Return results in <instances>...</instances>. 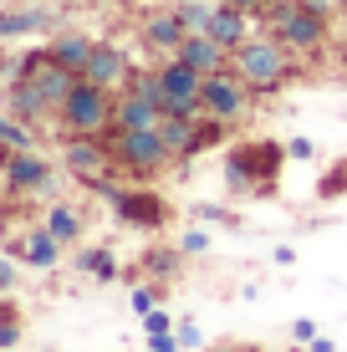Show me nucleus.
Wrapping results in <instances>:
<instances>
[{"label":"nucleus","mask_w":347,"mask_h":352,"mask_svg":"<svg viewBox=\"0 0 347 352\" xmlns=\"http://www.w3.org/2000/svg\"><path fill=\"white\" fill-rule=\"evenodd\" d=\"M260 26H266L291 56H322L332 46V21L306 10L302 0H271L260 10Z\"/></svg>","instance_id":"f257e3e1"},{"label":"nucleus","mask_w":347,"mask_h":352,"mask_svg":"<svg viewBox=\"0 0 347 352\" xmlns=\"http://www.w3.org/2000/svg\"><path fill=\"white\" fill-rule=\"evenodd\" d=\"M230 67L245 77V87L256 92V97H276V92L286 87V82L296 77V56L286 52V46H281L271 31L250 36V41L240 46V52L230 56Z\"/></svg>","instance_id":"f03ea898"},{"label":"nucleus","mask_w":347,"mask_h":352,"mask_svg":"<svg viewBox=\"0 0 347 352\" xmlns=\"http://www.w3.org/2000/svg\"><path fill=\"white\" fill-rule=\"evenodd\" d=\"M286 159H291L286 143H276V138H245V143H235L230 159H225V184H230L235 194H271Z\"/></svg>","instance_id":"7ed1b4c3"},{"label":"nucleus","mask_w":347,"mask_h":352,"mask_svg":"<svg viewBox=\"0 0 347 352\" xmlns=\"http://www.w3.org/2000/svg\"><path fill=\"white\" fill-rule=\"evenodd\" d=\"M107 143H113V159L123 168L128 179H138V184H148V179H159L164 168H179L174 148L164 143L159 128H128V133H107Z\"/></svg>","instance_id":"20e7f679"},{"label":"nucleus","mask_w":347,"mask_h":352,"mask_svg":"<svg viewBox=\"0 0 347 352\" xmlns=\"http://www.w3.org/2000/svg\"><path fill=\"white\" fill-rule=\"evenodd\" d=\"M113 92L92 87L87 77L77 82V87L67 92V102L56 107V123H62V133H92V138H107L113 133Z\"/></svg>","instance_id":"39448f33"},{"label":"nucleus","mask_w":347,"mask_h":352,"mask_svg":"<svg viewBox=\"0 0 347 352\" xmlns=\"http://www.w3.org/2000/svg\"><path fill=\"white\" fill-rule=\"evenodd\" d=\"M92 189L113 204L117 220L133 225V230H164L174 220V204L164 199V194H153V189H123V184H113V179H102V184H92Z\"/></svg>","instance_id":"423d86ee"},{"label":"nucleus","mask_w":347,"mask_h":352,"mask_svg":"<svg viewBox=\"0 0 347 352\" xmlns=\"http://www.w3.org/2000/svg\"><path fill=\"white\" fill-rule=\"evenodd\" d=\"M62 168L77 184H102V179L117 174V159H113V143L107 138H92V133H67L62 143Z\"/></svg>","instance_id":"0eeeda50"},{"label":"nucleus","mask_w":347,"mask_h":352,"mask_svg":"<svg viewBox=\"0 0 347 352\" xmlns=\"http://www.w3.org/2000/svg\"><path fill=\"white\" fill-rule=\"evenodd\" d=\"M250 102H256V92L245 87V77L235 67L214 72V77H205V118H220V123H245L250 118Z\"/></svg>","instance_id":"6e6552de"},{"label":"nucleus","mask_w":347,"mask_h":352,"mask_svg":"<svg viewBox=\"0 0 347 352\" xmlns=\"http://www.w3.org/2000/svg\"><path fill=\"white\" fill-rule=\"evenodd\" d=\"M16 82H31V87L41 92L46 102H52V113H56V107L67 102V92L77 87L82 77H77V72H67L62 62H56V56H52V46H41V52H26V56H21V77H16Z\"/></svg>","instance_id":"1a4fd4ad"},{"label":"nucleus","mask_w":347,"mask_h":352,"mask_svg":"<svg viewBox=\"0 0 347 352\" xmlns=\"http://www.w3.org/2000/svg\"><path fill=\"white\" fill-rule=\"evenodd\" d=\"M0 184H5L10 194H52L56 189V168H52V159H46L41 148H21V153L5 159Z\"/></svg>","instance_id":"9d476101"},{"label":"nucleus","mask_w":347,"mask_h":352,"mask_svg":"<svg viewBox=\"0 0 347 352\" xmlns=\"http://www.w3.org/2000/svg\"><path fill=\"white\" fill-rule=\"evenodd\" d=\"M82 77L92 82V87H102V92H123L128 82H133V62H128V52L117 41H98L92 46V56H87V72Z\"/></svg>","instance_id":"9b49d317"},{"label":"nucleus","mask_w":347,"mask_h":352,"mask_svg":"<svg viewBox=\"0 0 347 352\" xmlns=\"http://www.w3.org/2000/svg\"><path fill=\"white\" fill-rule=\"evenodd\" d=\"M184 21H179V10L174 6H153V10H143V21H138V41L148 46L153 56H174L179 46H184Z\"/></svg>","instance_id":"f8f14e48"},{"label":"nucleus","mask_w":347,"mask_h":352,"mask_svg":"<svg viewBox=\"0 0 347 352\" xmlns=\"http://www.w3.org/2000/svg\"><path fill=\"white\" fill-rule=\"evenodd\" d=\"M62 250H67V245H62L46 225H31L26 235L5 240V256H16L21 265H31V271H56V265H62Z\"/></svg>","instance_id":"ddd939ff"},{"label":"nucleus","mask_w":347,"mask_h":352,"mask_svg":"<svg viewBox=\"0 0 347 352\" xmlns=\"http://www.w3.org/2000/svg\"><path fill=\"white\" fill-rule=\"evenodd\" d=\"M164 123V107L159 97L138 92V87H123L113 102V133H128V128H159Z\"/></svg>","instance_id":"4468645a"},{"label":"nucleus","mask_w":347,"mask_h":352,"mask_svg":"<svg viewBox=\"0 0 347 352\" xmlns=\"http://www.w3.org/2000/svg\"><path fill=\"white\" fill-rule=\"evenodd\" d=\"M210 36L235 56L250 36H256V16H250V10H240V6H225V0H220V10H214V21H210Z\"/></svg>","instance_id":"2eb2a0df"},{"label":"nucleus","mask_w":347,"mask_h":352,"mask_svg":"<svg viewBox=\"0 0 347 352\" xmlns=\"http://www.w3.org/2000/svg\"><path fill=\"white\" fill-rule=\"evenodd\" d=\"M41 225L52 230V235L62 240L67 250H77L82 235H87V214H82L71 199H52V204H46V214H41Z\"/></svg>","instance_id":"dca6fc26"},{"label":"nucleus","mask_w":347,"mask_h":352,"mask_svg":"<svg viewBox=\"0 0 347 352\" xmlns=\"http://www.w3.org/2000/svg\"><path fill=\"white\" fill-rule=\"evenodd\" d=\"M174 56H184L194 72H205V77H214V72H225L230 67V52H225L220 41H214L210 31H199V36H184V46H179Z\"/></svg>","instance_id":"f3484780"},{"label":"nucleus","mask_w":347,"mask_h":352,"mask_svg":"<svg viewBox=\"0 0 347 352\" xmlns=\"http://www.w3.org/2000/svg\"><path fill=\"white\" fill-rule=\"evenodd\" d=\"M52 10H36V6H10L0 10V41H16V36H36V31H52Z\"/></svg>","instance_id":"a211bd4d"},{"label":"nucleus","mask_w":347,"mask_h":352,"mask_svg":"<svg viewBox=\"0 0 347 352\" xmlns=\"http://www.w3.org/2000/svg\"><path fill=\"white\" fill-rule=\"evenodd\" d=\"M5 107L21 118V123H31V128H36V123H46V118H56V113H52V102H46V97L31 87V82H10V87H5Z\"/></svg>","instance_id":"6ab92c4d"},{"label":"nucleus","mask_w":347,"mask_h":352,"mask_svg":"<svg viewBox=\"0 0 347 352\" xmlns=\"http://www.w3.org/2000/svg\"><path fill=\"white\" fill-rule=\"evenodd\" d=\"M92 46H98V41H92V36H82V31H56V36H52V56H56L67 72H77V77L87 72Z\"/></svg>","instance_id":"aec40b11"},{"label":"nucleus","mask_w":347,"mask_h":352,"mask_svg":"<svg viewBox=\"0 0 347 352\" xmlns=\"http://www.w3.org/2000/svg\"><path fill=\"white\" fill-rule=\"evenodd\" d=\"M159 133H164V143L174 148V159H179V168H184L189 159H194V138H199V118H164L159 123Z\"/></svg>","instance_id":"412c9836"},{"label":"nucleus","mask_w":347,"mask_h":352,"mask_svg":"<svg viewBox=\"0 0 347 352\" xmlns=\"http://www.w3.org/2000/svg\"><path fill=\"white\" fill-rule=\"evenodd\" d=\"M77 271L92 276V281H117V261L107 245H82L77 250Z\"/></svg>","instance_id":"4be33fe9"},{"label":"nucleus","mask_w":347,"mask_h":352,"mask_svg":"<svg viewBox=\"0 0 347 352\" xmlns=\"http://www.w3.org/2000/svg\"><path fill=\"white\" fill-rule=\"evenodd\" d=\"M184 261H189V256H184L179 245H169V250H148V256H143V271H148L153 281H164V286H169L174 276L184 271Z\"/></svg>","instance_id":"5701e85b"},{"label":"nucleus","mask_w":347,"mask_h":352,"mask_svg":"<svg viewBox=\"0 0 347 352\" xmlns=\"http://www.w3.org/2000/svg\"><path fill=\"white\" fill-rule=\"evenodd\" d=\"M174 10H179V21H184V31L199 36V31H210V21H214V10H220V0H174Z\"/></svg>","instance_id":"b1692460"},{"label":"nucleus","mask_w":347,"mask_h":352,"mask_svg":"<svg viewBox=\"0 0 347 352\" xmlns=\"http://www.w3.org/2000/svg\"><path fill=\"white\" fill-rule=\"evenodd\" d=\"M0 148H10V153L36 148V128H31V123H21L16 113H0Z\"/></svg>","instance_id":"393cba45"},{"label":"nucleus","mask_w":347,"mask_h":352,"mask_svg":"<svg viewBox=\"0 0 347 352\" xmlns=\"http://www.w3.org/2000/svg\"><path fill=\"white\" fill-rule=\"evenodd\" d=\"M164 296H169V286H164V281H148V286H133V296H128V307H133L138 317H148L153 307H164Z\"/></svg>","instance_id":"a878e982"},{"label":"nucleus","mask_w":347,"mask_h":352,"mask_svg":"<svg viewBox=\"0 0 347 352\" xmlns=\"http://www.w3.org/2000/svg\"><path fill=\"white\" fill-rule=\"evenodd\" d=\"M210 245H214V240H210V230H199V225L179 235V250H184L189 261H194V256H210Z\"/></svg>","instance_id":"bb28decb"},{"label":"nucleus","mask_w":347,"mask_h":352,"mask_svg":"<svg viewBox=\"0 0 347 352\" xmlns=\"http://www.w3.org/2000/svg\"><path fill=\"white\" fill-rule=\"evenodd\" d=\"M317 194H322V199H337V194H347V159L332 164V174L317 184Z\"/></svg>","instance_id":"cd10ccee"},{"label":"nucleus","mask_w":347,"mask_h":352,"mask_svg":"<svg viewBox=\"0 0 347 352\" xmlns=\"http://www.w3.org/2000/svg\"><path fill=\"white\" fill-rule=\"evenodd\" d=\"M194 220H205V225H240V214H230L225 204H194Z\"/></svg>","instance_id":"c85d7f7f"},{"label":"nucleus","mask_w":347,"mask_h":352,"mask_svg":"<svg viewBox=\"0 0 347 352\" xmlns=\"http://www.w3.org/2000/svg\"><path fill=\"white\" fill-rule=\"evenodd\" d=\"M21 342H26V317H16V322H0V352H16Z\"/></svg>","instance_id":"c756f323"},{"label":"nucleus","mask_w":347,"mask_h":352,"mask_svg":"<svg viewBox=\"0 0 347 352\" xmlns=\"http://www.w3.org/2000/svg\"><path fill=\"white\" fill-rule=\"evenodd\" d=\"M16 281H21V261L16 256H0V296L16 291Z\"/></svg>","instance_id":"7c9ffc66"},{"label":"nucleus","mask_w":347,"mask_h":352,"mask_svg":"<svg viewBox=\"0 0 347 352\" xmlns=\"http://www.w3.org/2000/svg\"><path fill=\"white\" fill-rule=\"evenodd\" d=\"M174 327H179V322H174L164 307H153L148 317H143V332H148V337H153V332H174Z\"/></svg>","instance_id":"2f4dec72"},{"label":"nucleus","mask_w":347,"mask_h":352,"mask_svg":"<svg viewBox=\"0 0 347 352\" xmlns=\"http://www.w3.org/2000/svg\"><path fill=\"white\" fill-rule=\"evenodd\" d=\"M312 337H322L312 317H296V322H291V342H296V347H306V342H312Z\"/></svg>","instance_id":"473e14b6"},{"label":"nucleus","mask_w":347,"mask_h":352,"mask_svg":"<svg viewBox=\"0 0 347 352\" xmlns=\"http://www.w3.org/2000/svg\"><path fill=\"white\" fill-rule=\"evenodd\" d=\"M286 153H291V159H302V164H306V159H317V143H312V138H302V133H296V138H286Z\"/></svg>","instance_id":"72a5a7b5"},{"label":"nucleus","mask_w":347,"mask_h":352,"mask_svg":"<svg viewBox=\"0 0 347 352\" xmlns=\"http://www.w3.org/2000/svg\"><path fill=\"white\" fill-rule=\"evenodd\" d=\"M174 332H179V347H199V342H205V337H199V327H194V322H179Z\"/></svg>","instance_id":"f704fd0d"},{"label":"nucleus","mask_w":347,"mask_h":352,"mask_svg":"<svg viewBox=\"0 0 347 352\" xmlns=\"http://www.w3.org/2000/svg\"><path fill=\"white\" fill-rule=\"evenodd\" d=\"M205 352H266V347H260V342H214Z\"/></svg>","instance_id":"c9c22d12"},{"label":"nucleus","mask_w":347,"mask_h":352,"mask_svg":"<svg viewBox=\"0 0 347 352\" xmlns=\"http://www.w3.org/2000/svg\"><path fill=\"white\" fill-rule=\"evenodd\" d=\"M16 317H21V307L10 301V291H5V296H0V322H16Z\"/></svg>","instance_id":"e433bc0d"},{"label":"nucleus","mask_w":347,"mask_h":352,"mask_svg":"<svg viewBox=\"0 0 347 352\" xmlns=\"http://www.w3.org/2000/svg\"><path fill=\"white\" fill-rule=\"evenodd\" d=\"M225 6H240V10H250V16H260V10H266L271 0H225Z\"/></svg>","instance_id":"4c0bfd02"},{"label":"nucleus","mask_w":347,"mask_h":352,"mask_svg":"<svg viewBox=\"0 0 347 352\" xmlns=\"http://www.w3.org/2000/svg\"><path fill=\"white\" fill-rule=\"evenodd\" d=\"M306 352H337V342H332V337H312V342H306Z\"/></svg>","instance_id":"58836bf2"},{"label":"nucleus","mask_w":347,"mask_h":352,"mask_svg":"<svg viewBox=\"0 0 347 352\" xmlns=\"http://www.w3.org/2000/svg\"><path fill=\"white\" fill-rule=\"evenodd\" d=\"M276 265H296V250L291 245H276Z\"/></svg>","instance_id":"ea45409f"},{"label":"nucleus","mask_w":347,"mask_h":352,"mask_svg":"<svg viewBox=\"0 0 347 352\" xmlns=\"http://www.w3.org/2000/svg\"><path fill=\"white\" fill-rule=\"evenodd\" d=\"M337 67H342V77H347V41H342V52H337Z\"/></svg>","instance_id":"a19ab883"},{"label":"nucleus","mask_w":347,"mask_h":352,"mask_svg":"<svg viewBox=\"0 0 347 352\" xmlns=\"http://www.w3.org/2000/svg\"><path fill=\"white\" fill-rule=\"evenodd\" d=\"M5 159H10V148H0V168H5Z\"/></svg>","instance_id":"79ce46f5"},{"label":"nucleus","mask_w":347,"mask_h":352,"mask_svg":"<svg viewBox=\"0 0 347 352\" xmlns=\"http://www.w3.org/2000/svg\"><path fill=\"white\" fill-rule=\"evenodd\" d=\"M296 352H306V347H296Z\"/></svg>","instance_id":"37998d69"},{"label":"nucleus","mask_w":347,"mask_h":352,"mask_svg":"<svg viewBox=\"0 0 347 352\" xmlns=\"http://www.w3.org/2000/svg\"><path fill=\"white\" fill-rule=\"evenodd\" d=\"M148 352H159V347H148Z\"/></svg>","instance_id":"c03bdc74"}]
</instances>
